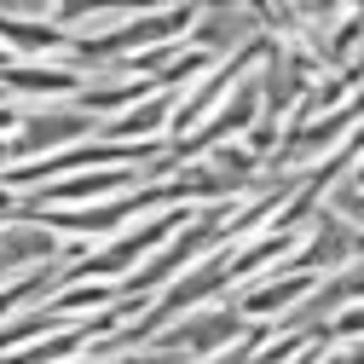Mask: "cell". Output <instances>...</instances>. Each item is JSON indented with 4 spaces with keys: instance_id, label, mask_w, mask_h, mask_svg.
<instances>
[{
    "instance_id": "cell-1",
    "label": "cell",
    "mask_w": 364,
    "mask_h": 364,
    "mask_svg": "<svg viewBox=\"0 0 364 364\" xmlns=\"http://www.w3.org/2000/svg\"><path fill=\"white\" fill-rule=\"evenodd\" d=\"M93 122L87 116H29L23 133L6 145V151H41V145H58V139H75V133H87Z\"/></svg>"
},
{
    "instance_id": "cell-2",
    "label": "cell",
    "mask_w": 364,
    "mask_h": 364,
    "mask_svg": "<svg viewBox=\"0 0 364 364\" xmlns=\"http://www.w3.org/2000/svg\"><path fill=\"white\" fill-rule=\"evenodd\" d=\"M237 330V318L232 312H214V318H197V324H186V330H173L168 336V347H186V353H208L220 336H232Z\"/></svg>"
},
{
    "instance_id": "cell-3",
    "label": "cell",
    "mask_w": 364,
    "mask_h": 364,
    "mask_svg": "<svg viewBox=\"0 0 364 364\" xmlns=\"http://www.w3.org/2000/svg\"><path fill=\"white\" fill-rule=\"evenodd\" d=\"M249 18H255V12H214V18L197 29V41H214V47H237V41L249 35Z\"/></svg>"
},
{
    "instance_id": "cell-4",
    "label": "cell",
    "mask_w": 364,
    "mask_h": 364,
    "mask_svg": "<svg viewBox=\"0 0 364 364\" xmlns=\"http://www.w3.org/2000/svg\"><path fill=\"white\" fill-rule=\"evenodd\" d=\"M81 75L75 70H23V75H6V87H23V93H64Z\"/></svg>"
},
{
    "instance_id": "cell-5",
    "label": "cell",
    "mask_w": 364,
    "mask_h": 364,
    "mask_svg": "<svg viewBox=\"0 0 364 364\" xmlns=\"http://www.w3.org/2000/svg\"><path fill=\"white\" fill-rule=\"evenodd\" d=\"M127 364H168V358H127Z\"/></svg>"
}]
</instances>
